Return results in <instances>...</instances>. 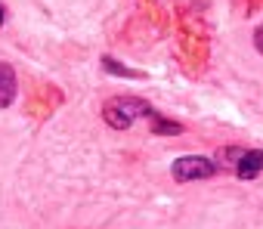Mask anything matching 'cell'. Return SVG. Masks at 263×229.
Masks as SVG:
<instances>
[{"mask_svg":"<svg viewBox=\"0 0 263 229\" xmlns=\"http://www.w3.org/2000/svg\"><path fill=\"white\" fill-rule=\"evenodd\" d=\"M143 115L149 118L152 108H149V102H143V99H137V96H115V99H108L105 108H102L105 124L115 127V130H127L137 118H143Z\"/></svg>","mask_w":263,"mask_h":229,"instance_id":"obj_1","label":"cell"},{"mask_svg":"<svg viewBox=\"0 0 263 229\" xmlns=\"http://www.w3.org/2000/svg\"><path fill=\"white\" fill-rule=\"evenodd\" d=\"M220 170V164H214L204 155H183L171 164V174L177 183H192V180H208Z\"/></svg>","mask_w":263,"mask_h":229,"instance_id":"obj_2","label":"cell"},{"mask_svg":"<svg viewBox=\"0 0 263 229\" xmlns=\"http://www.w3.org/2000/svg\"><path fill=\"white\" fill-rule=\"evenodd\" d=\"M235 174L241 180H254L257 174H263V149H248L238 155L235 161Z\"/></svg>","mask_w":263,"mask_h":229,"instance_id":"obj_3","label":"cell"},{"mask_svg":"<svg viewBox=\"0 0 263 229\" xmlns=\"http://www.w3.org/2000/svg\"><path fill=\"white\" fill-rule=\"evenodd\" d=\"M16 99V71L10 62H0V108L13 105Z\"/></svg>","mask_w":263,"mask_h":229,"instance_id":"obj_4","label":"cell"},{"mask_svg":"<svg viewBox=\"0 0 263 229\" xmlns=\"http://www.w3.org/2000/svg\"><path fill=\"white\" fill-rule=\"evenodd\" d=\"M149 118L155 121V133H171V137H174V133H180V130H183V127H180V124H174V121H161V115H155V111L149 115Z\"/></svg>","mask_w":263,"mask_h":229,"instance_id":"obj_5","label":"cell"},{"mask_svg":"<svg viewBox=\"0 0 263 229\" xmlns=\"http://www.w3.org/2000/svg\"><path fill=\"white\" fill-rule=\"evenodd\" d=\"M102 65H105V68H108V71H111V74H124V78H143V74H140V71H130V68H121V65H118V62H115V59H108V56H105V59H102Z\"/></svg>","mask_w":263,"mask_h":229,"instance_id":"obj_6","label":"cell"},{"mask_svg":"<svg viewBox=\"0 0 263 229\" xmlns=\"http://www.w3.org/2000/svg\"><path fill=\"white\" fill-rule=\"evenodd\" d=\"M254 47H257V53L263 56V25H257V28H254Z\"/></svg>","mask_w":263,"mask_h":229,"instance_id":"obj_7","label":"cell"},{"mask_svg":"<svg viewBox=\"0 0 263 229\" xmlns=\"http://www.w3.org/2000/svg\"><path fill=\"white\" fill-rule=\"evenodd\" d=\"M0 22H4V7H0Z\"/></svg>","mask_w":263,"mask_h":229,"instance_id":"obj_8","label":"cell"}]
</instances>
